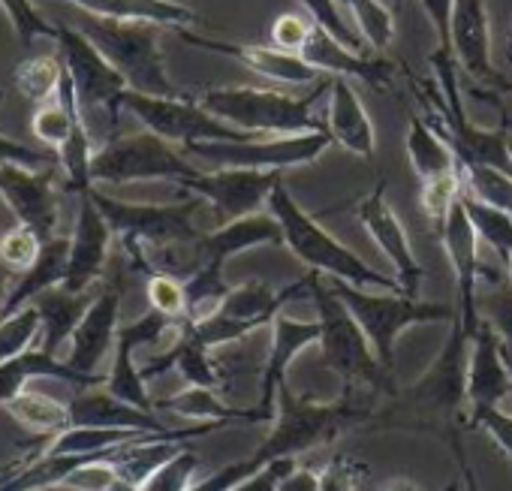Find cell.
Instances as JSON below:
<instances>
[{"label":"cell","mask_w":512,"mask_h":491,"mask_svg":"<svg viewBox=\"0 0 512 491\" xmlns=\"http://www.w3.org/2000/svg\"><path fill=\"white\" fill-rule=\"evenodd\" d=\"M157 410H169L181 419H193V422H214V425H232V422H241V425H263L266 419L260 416V410L250 407V410H238V407H229L217 389H202V386H187L181 392H175L172 398H163L157 401Z\"/></svg>","instance_id":"f546056e"},{"label":"cell","mask_w":512,"mask_h":491,"mask_svg":"<svg viewBox=\"0 0 512 491\" xmlns=\"http://www.w3.org/2000/svg\"><path fill=\"white\" fill-rule=\"evenodd\" d=\"M88 193L109 220L112 232L121 235L124 248H166V244H187L202 235L193 223L202 199L190 196L181 202H124L100 193L97 187Z\"/></svg>","instance_id":"ba28073f"},{"label":"cell","mask_w":512,"mask_h":491,"mask_svg":"<svg viewBox=\"0 0 512 491\" xmlns=\"http://www.w3.org/2000/svg\"><path fill=\"white\" fill-rule=\"evenodd\" d=\"M43 244L46 241L22 223L4 229L0 232V269H7L13 278L25 275L28 269L37 266V260L43 254Z\"/></svg>","instance_id":"8d00e7d4"},{"label":"cell","mask_w":512,"mask_h":491,"mask_svg":"<svg viewBox=\"0 0 512 491\" xmlns=\"http://www.w3.org/2000/svg\"><path fill=\"white\" fill-rule=\"evenodd\" d=\"M196 169L172 142L154 136L151 130L109 139L103 148L94 151L91 160V181L97 184H130V181H172L184 184L196 178Z\"/></svg>","instance_id":"9c48e42d"},{"label":"cell","mask_w":512,"mask_h":491,"mask_svg":"<svg viewBox=\"0 0 512 491\" xmlns=\"http://www.w3.org/2000/svg\"><path fill=\"white\" fill-rule=\"evenodd\" d=\"M37 377H55L64 383H73L76 389L103 386V380H106V377H82L79 371H73L67 365V359H58L37 347V350H28V353L0 365V407H7L16 395H22L28 389V383Z\"/></svg>","instance_id":"4316f807"},{"label":"cell","mask_w":512,"mask_h":491,"mask_svg":"<svg viewBox=\"0 0 512 491\" xmlns=\"http://www.w3.org/2000/svg\"><path fill=\"white\" fill-rule=\"evenodd\" d=\"M278 491H323V488H320V473L311 470V467H293V470L281 479Z\"/></svg>","instance_id":"f5cc1de1"},{"label":"cell","mask_w":512,"mask_h":491,"mask_svg":"<svg viewBox=\"0 0 512 491\" xmlns=\"http://www.w3.org/2000/svg\"><path fill=\"white\" fill-rule=\"evenodd\" d=\"M470 347L473 332L461 326V320H452V329L446 335V344L431 359V365L422 371L416 383L407 389H398L389 401L386 422L392 425H446L449 437L461 431V416L467 425V368H470Z\"/></svg>","instance_id":"6da1fadb"},{"label":"cell","mask_w":512,"mask_h":491,"mask_svg":"<svg viewBox=\"0 0 512 491\" xmlns=\"http://www.w3.org/2000/svg\"><path fill=\"white\" fill-rule=\"evenodd\" d=\"M272 329V344H269V359L260 377V398H256V410L266 422H275L278 413V389L287 383V371L293 359L308 350L311 344H320V320H299L290 314H278Z\"/></svg>","instance_id":"d6986e66"},{"label":"cell","mask_w":512,"mask_h":491,"mask_svg":"<svg viewBox=\"0 0 512 491\" xmlns=\"http://www.w3.org/2000/svg\"><path fill=\"white\" fill-rule=\"evenodd\" d=\"M284 181V172H260V169H214L199 172L196 178L178 184L196 199L208 202L217 214V223H232L250 214H260L269 205V196Z\"/></svg>","instance_id":"4fadbf2b"},{"label":"cell","mask_w":512,"mask_h":491,"mask_svg":"<svg viewBox=\"0 0 512 491\" xmlns=\"http://www.w3.org/2000/svg\"><path fill=\"white\" fill-rule=\"evenodd\" d=\"M506 278H509V284H512V263L506 266Z\"/></svg>","instance_id":"6f0895ef"},{"label":"cell","mask_w":512,"mask_h":491,"mask_svg":"<svg viewBox=\"0 0 512 491\" xmlns=\"http://www.w3.org/2000/svg\"><path fill=\"white\" fill-rule=\"evenodd\" d=\"M440 248L449 260L452 278H455V317L467 332L476 335L479 329V281H482V260H479V235L467 217L464 199L449 208L443 223L437 226Z\"/></svg>","instance_id":"5bb4252c"},{"label":"cell","mask_w":512,"mask_h":491,"mask_svg":"<svg viewBox=\"0 0 512 491\" xmlns=\"http://www.w3.org/2000/svg\"><path fill=\"white\" fill-rule=\"evenodd\" d=\"M359 473L362 467L347 458V455H335L323 470H320V488L323 491H356L359 488Z\"/></svg>","instance_id":"7dc6e473"},{"label":"cell","mask_w":512,"mask_h":491,"mask_svg":"<svg viewBox=\"0 0 512 491\" xmlns=\"http://www.w3.org/2000/svg\"><path fill=\"white\" fill-rule=\"evenodd\" d=\"M377 491H422V488H419L410 476H389V479L380 482Z\"/></svg>","instance_id":"db71d44e"},{"label":"cell","mask_w":512,"mask_h":491,"mask_svg":"<svg viewBox=\"0 0 512 491\" xmlns=\"http://www.w3.org/2000/svg\"><path fill=\"white\" fill-rule=\"evenodd\" d=\"M443 491H461V479H452Z\"/></svg>","instance_id":"9f6ffc18"},{"label":"cell","mask_w":512,"mask_h":491,"mask_svg":"<svg viewBox=\"0 0 512 491\" xmlns=\"http://www.w3.org/2000/svg\"><path fill=\"white\" fill-rule=\"evenodd\" d=\"M121 109L133 112L154 136H160L166 142H181L184 148L196 145V142H250V139H256L250 133H241V130L223 124L220 118L205 112L187 94H181V97H148V94L124 91Z\"/></svg>","instance_id":"30bf717a"},{"label":"cell","mask_w":512,"mask_h":491,"mask_svg":"<svg viewBox=\"0 0 512 491\" xmlns=\"http://www.w3.org/2000/svg\"><path fill=\"white\" fill-rule=\"evenodd\" d=\"M0 7L7 10V16H10V22H13V28H16V34H19V40L25 46H31L37 37H52L55 40V28L43 22V16L34 10L31 0H0Z\"/></svg>","instance_id":"ee69618b"},{"label":"cell","mask_w":512,"mask_h":491,"mask_svg":"<svg viewBox=\"0 0 512 491\" xmlns=\"http://www.w3.org/2000/svg\"><path fill=\"white\" fill-rule=\"evenodd\" d=\"M97 52L124 76L127 91L148 97H181L172 85L163 52H160V25L151 22H118L100 16H82L79 28Z\"/></svg>","instance_id":"8992f818"},{"label":"cell","mask_w":512,"mask_h":491,"mask_svg":"<svg viewBox=\"0 0 512 491\" xmlns=\"http://www.w3.org/2000/svg\"><path fill=\"white\" fill-rule=\"evenodd\" d=\"M61 79H64V61H58L52 55L49 58H31L16 70L19 91L40 106L58 97Z\"/></svg>","instance_id":"74e56055"},{"label":"cell","mask_w":512,"mask_h":491,"mask_svg":"<svg viewBox=\"0 0 512 491\" xmlns=\"http://www.w3.org/2000/svg\"><path fill=\"white\" fill-rule=\"evenodd\" d=\"M55 40L61 46V61L73 79L76 100L85 112L106 109L112 118V127H118V112H121V94L127 91L124 76L97 52V46L76 28L55 25Z\"/></svg>","instance_id":"7c38bea8"},{"label":"cell","mask_w":512,"mask_h":491,"mask_svg":"<svg viewBox=\"0 0 512 491\" xmlns=\"http://www.w3.org/2000/svg\"><path fill=\"white\" fill-rule=\"evenodd\" d=\"M332 145L329 133H302L278 139H250V142H196L187 154L214 163L217 169H260L284 172L293 166L314 163Z\"/></svg>","instance_id":"8fae6325"},{"label":"cell","mask_w":512,"mask_h":491,"mask_svg":"<svg viewBox=\"0 0 512 491\" xmlns=\"http://www.w3.org/2000/svg\"><path fill=\"white\" fill-rule=\"evenodd\" d=\"M0 196L16 214V220L34 229L43 241H52L58 235V196L52 172L0 163Z\"/></svg>","instance_id":"e0dca14e"},{"label":"cell","mask_w":512,"mask_h":491,"mask_svg":"<svg viewBox=\"0 0 512 491\" xmlns=\"http://www.w3.org/2000/svg\"><path fill=\"white\" fill-rule=\"evenodd\" d=\"M344 10H350V16L359 25V34L365 37V43L374 52H386L392 46L395 37V16L389 7H383L380 0H338Z\"/></svg>","instance_id":"d590c367"},{"label":"cell","mask_w":512,"mask_h":491,"mask_svg":"<svg viewBox=\"0 0 512 491\" xmlns=\"http://www.w3.org/2000/svg\"><path fill=\"white\" fill-rule=\"evenodd\" d=\"M100 293V290H97ZM94 290H85V293H70L61 287H52L46 290L43 296L34 299V308L40 314V323H43V335H40V350L58 356V350L73 341L79 323L85 320L88 308L94 305L97 299Z\"/></svg>","instance_id":"484cf974"},{"label":"cell","mask_w":512,"mask_h":491,"mask_svg":"<svg viewBox=\"0 0 512 491\" xmlns=\"http://www.w3.org/2000/svg\"><path fill=\"white\" fill-rule=\"evenodd\" d=\"M118 482V467L112 458H94L82 467H76L64 488H73V491H109L112 485Z\"/></svg>","instance_id":"f6af8a7d"},{"label":"cell","mask_w":512,"mask_h":491,"mask_svg":"<svg viewBox=\"0 0 512 491\" xmlns=\"http://www.w3.org/2000/svg\"><path fill=\"white\" fill-rule=\"evenodd\" d=\"M311 28H314V25H308L302 16L284 13V16L272 25V43H275L278 49H284V52L299 55L302 46H305V40H308V34H311Z\"/></svg>","instance_id":"681fc988"},{"label":"cell","mask_w":512,"mask_h":491,"mask_svg":"<svg viewBox=\"0 0 512 491\" xmlns=\"http://www.w3.org/2000/svg\"><path fill=\"white\" fill-rule=\"evenodd\" d=\"M10 290H13V275H10L7 269H0V308H4Z\"/></svg>","instance_id":"11a10c76"},{"label":"cell","mask_w":512,"mask_h":491,"mask_svg":"<svg viewBox=\"0 0 512 491\" xmlns=\"http://www.w3.org/2000/svg\"><path fill=\"white\" fill-rule=\"evenodd\" d=\"M266 208L278 217V223L284 229V248H290L311 272L335 278V281H344V284H353V287H362V290L401 293L404 296L398 278H389V275L371 269L353 248H347V244L332 238L320 226V217L308 214L296 202V196L287 190L284 181L275 187V193L269 196Z\"/></svg>","instance_id":"7a4b0ae2"},{"label":"cell","mask_w":512,"mask_h":491,"mask_svg":"<svg viewBox=\"0 0 512 491\" xmlns=\"http://www.w3.org/2000/svg\"><path fill=\"white\" fill-rule=\"evenodd\" d=\"M407 157H410V166L422 184L461 169L449 139L434 124H428L422 118H413L407 127Z\"/></svg>","instance_id":"4dcf8cb0"},{"label":"cell","mask_w":512,"mask_h":491,"mask_svg":"<svg viewBox=\"0 0 512 491\" xmlns=\"http://www.w3.org/2000/svg\"><path fill=\"white\" fill-rule=\"evenodd\" d=\"M293 467H299L296 458H278V461L266 464L260 473H253L250 479H244L241 485H235L232 491H278L281 479H284Z\"/></svg>","instance_id":"f907efd6"},{"label":"cell","mask_w":512,"mask_h":491,"mask_svg":"<svg viewBox=\"0 0 512 491\" xmlns=\"http://www.w3.org/2000/svg\"><path fill=\"white\" fill-rule=\"evenodd\" d=\"M136 347H139V344L121 329V332H118L115 353H112V368H109V374H106V380H103V389L112 392L115 398H121V401L139 407V410L154 413V410H157V401L148 395V383H145L142 371H139L136 362H133Z\"/></svg>","instance_id":"1f68e13d"},{"label":"cell","mask_w":512,"mask_h":491,"mask_svg":"<svg viewBox=\"0 0 512 491\" xmlns=\"http://www.w3.org/2000/svg\"><path fill=\"white\" fill-rule=\"evenodd\" d=\"M464 199V208H467V217L479 235V244H485V248L503 263L509 266L512 263V214L503 211V208H494V205H485L467 193H461Z\"/></svg>","instance_id":"836d02e7"},{"label":"cell","mask_w":512,"mask_h":491,"mask_svg":"<svg viewBox=\"0 0 512 491\" xmlns=\"http://www.w3.org/2000/svg\"><path fill=\"white\" fill-rule=\"evenodd\" d=\"M329 82L323 88H329ZM320 91L311 97H293V94H281L269 88H208V91H199L193 100L205 112L220 118L223 124L260 139V136L329 133L326 121L314 115V103Z\"/></svg>","instance_id":"277c9868"},{"label":"cell","mask_w":512,"mask_h":491,"mask_svg":"<svg viewBox=\"0 0 512 491\" xmlns=\"http://www.w3.org/2000/svg\"><path fill=\"white\" fill-rule=\"evenodd\" d=\"M299 4L308 10L311 25L329 31V34H332L338 43H344L347 49L359 52V49L365 46V40H359V37L347 28V22H344V16H341V4H338V0H299Z\"/></svg>","instance_id":"7bdbcfd3"},{"label":"cell","mask_w":512,"mask_h":491,"mask_svg":"<svg viewBox=\"0 0 512 491\" xmlns=\"http://www.w3.org/2000/svg\"><path fill=\"white\" fill-rule=\"evenodd\" d=\"M88 16L100 19H118V22H151L160 28H190L196 22V13L178 0H70Z\"/></svg>","instance_id":"f1b7e54d"},{"label":"cell","mask_w":512,"mask_h":491,"mask_svg":"<svg viewBox=\"0 0 512 491\" xmlns=\"http://www.w3.org/2000/svg\"><path fill=\"white\" fill-rule=\"evenodd\" d=\"M452 55L458 67L479 85L497 88L500 73L491 64L488 0H458L452 16Z\"/></svg>","instance_id":"7402d4cb"},{"label":"cell","mask_w":512,"mask_h":491,"mask_svg":"<svg viewBox=\"0 0 512 491\" xmlns=\"http://www.w3.org/2000/svg\"><path fill=\"white\" fill-rule=\"evenodd\" d=\"M401 4H404V0H392V7H395V10H398Z\"/></svg>","instance_id":"680465c9"},{"label":"cell","mask_w":512,"mask_h":491,"mask_svg":"<svg viewBox=\"0 0 512 491\" xmlns=\"http://www.w3.org/2000/svg\"><path fill=\"white\" fill-rule=\"evenodd\" d=\"M7 413L28 431L34 434H46V437H58L64 434L67 428H73V419H70V404L46 395V392H31L25 389L22 395H16L10 404H7Z\"/></svg>","instance_id":"d6a6232c"},{"label":"cell","mask_w":512,"mask_h":491,"mask_svg":"<svg viewBox=\"0 0 512 491\" xmlns=\"http://www.w3.org/2000/svg\"><path fill=\"white\" fill-rule=\"evenodd\" d=\"M461 193H464V178H461V169H458V172H452V175L425 181L422 190H419V205H422L425 217H428L434 226H440L443 217L449 214V208L458 202Z\"/></svg>","instance_id":"60d3db41"},{"label":"cell","mask_w":512,"mask_h":491,"mask_svg":"<svg viewBox=\"0 0 512 491\" xmlns=\"http://www.w3.org/2000/svg\"><path fill=\"white\" fill-rule=\"evenodd\" d=\"M509 151H512V145H509Z\"/></svg>","instance_id":"91938a15"},{"label":"cell","mask_w":512,"mask_h":491,"mask_svg":"<svg viewBox=\"0 0 512 491\" xmlns=\"http://www.w3.org/2000/svg\"><path fill=\"white\" fill-rule=\"evenodd\" d=\"M118 332H121V287L106 284L70 341L67 365L82 377H97L103 359L115 353Z\"/></svg>","instance_id":"ffe728a7"},{"label":"cell","mask_w":512,"mask_h":491,"mask_svg":"<svg viewBox=\"0 0 512 491\" xmlns=\"http://www.w3.org/2000/svg\"><path fill=\"white\" fill-rule=\"evenodd\" d=\"M326 130L335 145L350 151L353 157L371 160L377 148V133L371 124V115L350 85V79L335 76L329 82V115H326Z\"/></svg>","instance_id":"d4e9b609"},{"label":"cell","mask_w":512,"mask_h":491,"mask_svg":"<svg viewBox=\"0 0 512 491\" xmlns=\"http://www.w3.org/2000/svg\"><path fill=\"white\" fill-rule=\"evenodd\" d=\"M335 296L347 305V311L356 317L362 326L365 338L371 341L380 365L392 371L395 365V344L404 329L422 326V323H452L455 320V305H437V302H422L410 299L401 293H374L362 290L335 278H326Z\"/></svg>","instance_id":"52a82bcc"},{"label":"cell","mask_w":512,"mask_h":491,"mask_svg":"<svg viewBox=\"0 0 512 491\" xmlns=\"http://www.w3.org/2000/svg\"><path fill=\"white\" fill-rule=\"evenodd\" d=\"M148 305L151 311H160L172 320H184L187 317V290L184 281L172 278V275H148Z\"/></svg>","instance_id":"b9f144b4"},{"label":"cell","mask_w":512,"mask_h":491,"mask_svg":"<svg viewBox=\"0 0 512 491\" xmlns=\"http://www.w3.org/2000/svg\"><path fill=\"white\" fill-rule=\"evenodd\" d=\"M368 419H374V410L365 404H356L353 389H347L344 398L338 401H314L308 395H296L284 383L278 389V413H275L272 431L250 455L260 464H272L278 458H296Z\"/></svg>","instance_id":"3957f363"},{"label":"cell","mask_w":512,"mask_h":491,"mask_svg":"<svg viewBox=\"0 0 512 491\" xmlns=\"http://www.w3.org/2000/svg\"><path fill=\"white\" fill-rule=\"evenodd\" d=\"M434 34H437V49L452 55V16L458 0H419Z\"/></svg>","instance_id":"c3c4849f"},{"label":"cell","mask_w":512,"mask_h":491,"mask_svg":"<svg viewBox=\"0 0 512 491\" xmlns=\"http://www.w3.org/2000/svg\"><path fill=\"white\" fill-rule=\"evenodd\" d=\"M467 428H482L491 434V440L503 449V455L512 461V416L503 413L500 407L491 410H479L467 416Z\"/></svg>","instance_id":"bcb514c9"},{"label":"cell","mask_w":512,"mask_h":491,"mask_svg":"<svg viewBox=\"0 0 512 491\" xmlns=\"http://www.w3.org/2000/svg\"><path fill=\"white\" fill-rule=\"evenodd\" d=\"M356 220L365 226V232L374 238L380 254L392 263L395 278L404 290V296L419 299V281H422V266L413 254L410 235L404 223L398 220L395 208L386 199V181H377L374 193L356 202Z\"/></svg>","instance_id":"9a60e30c"},{"label":"cell","mask_w":512,"mask_h":491,"mask_svg":"<svg viewBox=\"0 0 512 491\" xmlns=\"http://www.w3.org/2000/svg\"><path fill=\"white\" fill-rule=\"evenodd\" d=\"M479 314L494 326L503 350L512 356V284H509V278L491 275L485 296H479Z\"/></svg>","instance_id":"ab89813d"},{"label":"cell","mask_w":512,"mask_h":491,"mask_svg":"<svg viewBox=\"0 0 512 491\" xmlns=\"http://www.w3.org/2000/svg\"><path fill=\"white\" fill-rule=\"evenodd\" d=\"M464 193L512 214V175L482 163H461Z\"/></svg>","instance_id":"e575fe53"},{"label":"cell","mask_w":512,"mask_h":491,"mask_svg":"<svg viewBox=\"0 0 512 491\" xmlns=\"http://www.w3.org/2000/svg\"><path fill=\"white\" fill-rule=\"evenodd\" d=\"M512 395V374L506 365L503 344L494 326L482 317L470 347V368H467V416L479 410L500 407Z\"/></svg>","instance_id":"44dd1931"},{"label":"cell","mask_w":512,"mask_h":491,"mask_svg":"<svg viewBox=\"0 0 512 491\" xmlns=\"http://www.w3.org/2000/svg\"><path fill=\"white\" fill-rule=\"evenodd\" d=\"M187 46L214 52V55H226L238 64H244L247 70H253L256 76H263L269 82H281V85H314V82H326V76L320 70H314L302 55L284 52L278 46H260V43H226V40H211V37H199L190 28L175 31Z\"/></svg>","instance_id":"2e32d148"},{"label":"cell","mask_w":512,"mask_h":491,"mask_svg":"<svg viewBox=\"0 0 512 491\" xmlns=\"http://www.w3.org/2000/svg\"><path fill=\"white\" fill-rule=\"evenodd\" d=\"M67 263H70V238L55 235L52 241L43 244V254H40L37 266L16 278L4 308H0V317H10L22 308L34 305V299L43 296L46 290L61 287L67 278Z\"/></svg>","instance_id":"83f0119b"},{"label":"cell","mask_w":512,"mask_h":491,"mask_svg":"<svg viewBox=\"0 0 512 491\" xmlns=\"http://www.w3.org/2000/svg\"><path fill=\"white\" fill-rule=\"evenodd\" d=\"M43 160H46L43 154H37V151H31V148H25L19 142H10L7 136H0V163H19V166L34 169Z\"/></svg>","instance_id":"816d5d0a"},{"label":"cell","mask_w":512,"mask_h":491,"mask_svg":"<svg viewBox=\"0 0 512 491\" xmlns=\"http://www.w3.org/2000/svg\"><path fill=\"white\" fill-rule=\"evenodd\" d=\"M79 214H76V229L70 235V263H67V278L64 290L70 293H85L94 290L100 281L106 263H109V244H112V226L91 199V193L79 196Z\"/></svg>","instance_id":"ac0fdd59"},{"label":"cell","mask_w":512,"mask_h":491,"mask_svg":"<svg viewBox=\"0 0 512 491\" xmlns=\"http://www.w3.org/2000/svg\"><path fill=\"white\" fill-rule=\"evenodd\" d=\"M314 70H320L323 76H341V79H359L371 88H383L392 79V67L380 58H365L353 49H347L344 43H338L329 31L323 28H311L302 52H299Z\"/></svg>","instance_id":"cb8c5ba5"},{"label":"cell","mask_w":512,"mask_h":491,"mask_svg":"<svg viewBox=\"0 0 512 491\" xmlns=\"http://www.w3.org/2000/svg\"><path fill=\"white\" fill-rule=\"evenodd\" d=\"M260 244H284V229L272 211H260V214L223 223L211 232H202L196 241V251H199L202 266L211 263L223 269L229 257L250 251V248H260Z\"/></svg>","instance_id":"603a6c76"},{"label":"cell","mask_w":512,"mask_h":491,"mask_svg":"<svg viewBox=\"0 0 512 491\" xmlns=\"http://www.w3.org/2000/svg\"><path fill=\"white\" fill-rule=\"evenodd\" d=\"M308 296L317 305V320H320V353L326 368H332L347 389H371L383 395H395L392 371H386L365 338L362 326L356 317L347 311V305L335 296L329 281L317 272L308 275Z\"/></svg>","instance_id":"5b68a950"},{"label":"cell","mask_w":512,"mask_h":491,"mask_svg":"<svg viewBox=\"0 0 512 491\" xmlns=\"http://www.w3.org/2000/svg\"><path fill=\"white\" fill-rule=\"evenodd\" d=\"M43 335V323L34 305L10 314V317H0V365L34 350V341Z\"/></svg>","instance_id":"f35d334b"}]
</instances>
